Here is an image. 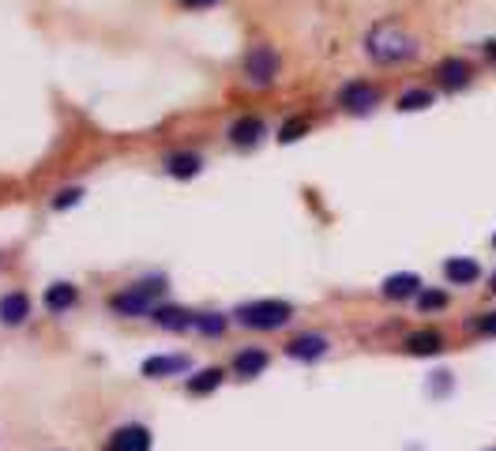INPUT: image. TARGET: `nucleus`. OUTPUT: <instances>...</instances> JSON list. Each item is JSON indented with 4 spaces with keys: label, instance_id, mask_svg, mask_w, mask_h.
Masks as SVG:
<instances>
[{
    "label": "nucleus",
    "instance_id": "1",
    "mask_svg": "<svg viewBox=\"0 0 496 451\" xmlns=\"http://www.w3.org/2000/svg\"><path fill=\"white\" fill-rule=\"evenodd\" d=\"M365 53H369L373 60L380 64H399V60H410V57H418V41L402 34L399 27H373L369 38H365Z\"/></svg>",
    "mask_w": 496,
    "mask_h": 451
},
{
    "label": "nucleus",
    "instance_id": "2",
    "mask_svg": "<svg viewBox=\"0 0 496 451\" xmlns=\"http://www.w3.org/2000/svg\"><path fill=\"white\" fill-rule=\"evenodd\" d=\"M237 324L241 328H252V331H275V328H286L293 320V305L290 301H275V297H264V301H248L233 312Z\"/></svg>",
    "mask_w": 496,
    "mask_h": 451
},
{
    "label": "nucleus",
    "instance_id": "3",
    "mask_svg": "<svg viewBox=\"0 0 496 451\" xmlns=\"http://www.w3.org/2000/svg\"><path fill=\"white\" fill-rule=\"evenodd\" d=\"M166 290V278H143L140 286L124 290V293H113L110 297V309L117 316H147L150 312V297Z\"/></svg>",
    "mask_w": 496,
    "mask_h": 451
},
{
    "label": "nucleus",
    "instance_id": "4",
    "mask_svg": "<svg viewBox=\"0 0 496 451\" xmlns=\"http://www.w3.org/2000/svg\"><path fill=\"white\" fill-rule=\"evenodd\" d=\"M245 76L256 83V87H267L278 76V53L271 46H252L245 57Z\"/></svg>",
    "mask_w": 496,
    "mask_h": 451
},
{
    "label": "nucleus",
    "instance_id": "5",
    "mask_svg": "<svg viewBox=\"0 0 496 451\" xmlns=\"http://www.w3.org/2000/svg\"><path fill=\"white\" fill-rule=\"evenodd\" d=\"M338 102L347 105L350 113H369L373 105L380 102V91L373 87V83H347V87H342V95H338Z\"/></svg>",
    "mask_w": 496,
    "mask_h": 451
},
{
    "label": "nucleus",
    "instance_id": "6",
    "mask_svg": "<svg viewBox=\"0 0 496 451\" xmlns=\"http://www.w3.org/2000/svg\"><path fill=\"white\" fill-rule=\"evenodd\" d=\"M380 293H383L387 301H410V297H418V293H421V278H418L414 271L387 275V278H383V286H380Z\"/></svg>",
    "mask_w": 496,
    "mask_h": 451
},
{
    "label": "nucleus",
    "instance_id": "7",
    "mask_svg": "<svg viewBox=\"0 0 496 451\" xmlns=\"http://www.w3.org/2000/svg\"><path fill=\"white\" fill-rule=\"evenodd\" d=\"M328 335H316V331H309V335H297V338H290V347H286V354L293 357V361H320L323 354H328Z\"/></svg>",
    "mask_w": 496,
    "mask_h": 451
},
{
    "label": "nucleus",
    "instance_id": "8",
    "mask_svg": "<svg viewBox=\"0 0 496 451\" xmlns=\"http://www.w3.org/2000/svg\"><path fill=\"white\" fill-rule=\"evenodd\" d=\"M105 451H150V433L143 425H121L105 444Z\"/></svg>",
    "mask_w": 496,
    "mask_h": 451
},
{
    "label": "nucleus",
    "instance_id": "9",
    "mask_svg": "<svg viewBox=\"0 0 496 451\" xmlns=\"http://www.w3.org/2000/svg\"><path fill=\"white\" fill-rule=\"evenodd\" d=\"M406 354H414V357H437V354H444V335H440L437 328L410 331V335H406Z\"/></svg>",
    "mask_w": 496,
    "mask_h": 451
},
{
    "label": "nucleus",
    "instance_id": "10",
    "mask_svg": "<svg viewBox=\"0 0 496 451\" xmlns=\"http://www.w3.org/2000/svg\"><path fill=\"white\" fill-rule=\"evenodd\" d=\"M444 278L451 286H470L482 278V267H478V260H470V256H451L444 264Z\"/></svg>",
    "mask_w": 496,
    "mask_h": 451
},
{
    "label": "nucleus",
    "instance_id": "11",
    "mask_svg": "<svg viewBox=\"0 0 496 451\" xmlns=\"http://www.w3.org/2000/svg\"><path fill=\"white\" fill-rule=\"evenodd\" d=\"M27 316H31V301H27V293H5V297H0V324L19 328Z\"/></svg>",
    "mask_w": 496,
    "mask_h": 451
},
{
    "label": "nucleus",
    "instance_id": "12",
    "mask_svg": "<svg viewBox=\"0 0 496 451\" xmlns=\"http://www.w3.org/2000/svg\"><path fill=\"white\" fill-rule=\"evenodd\" d=\"M437 76H440V83H444L447 91H459V87H466V83H470V64L463 57H447V60H440Z\"/></svg>",
    "mask_w": 496,
    "mask_h": 451
},
{
    "label": "nucleus",
    "instance_id": "13",
    "mask_svg": "<svg viewBox=\"0 0 496 451\" xmlns=\"http://www.w3.org/2000/svg\"><path fill=\"white\" fill-rule=\"evenodd\" d=\"M260 136H264V121H260V117H252V113L230 124V140H233L237 147H252V143H260Z\"/></svg>",
    "mask_w": 496,
    "mask_h": 451
},
{
    "label": "nucleus",
    "instance_id": "14",
    "mask_svg": "<svg viewBox=\"0 0 496 451\" xmlns=\"http://www.w3.org/2000/svg\"><path fill=\"white\" fill-rule=\"evenodd\" d=\"M200 166H203V158H200V155H192V150H177V155H169V158H166L169 177H177V181L196 177V174H200Z\"/></svg>",
    "mask_w": 496,
    "mask_h": 451
},
{
    "label": "nucleus",
    "instance_id": "15",
    "mask_svg": "<svg viewBox=\"0 0 496 451\" xmlns=\"http://www.w3.org/2000/svg\"><path fill=\"white\" fill-rule=\"evenodd\" d=\"M267 354L264 350H241V354H237L233 357V373L237 376H241V380H252V376H260L264 369H267Z\"/></svg>",
    "mask_w": 496,
    "mask_h": 451
},
{
    "label": "nucleus",
    "instance_id": "16",
    "mask_svg": "<svg viewBox=\"0 0 496 451\" xmlns=\"http://www.w3.org/2000/svg\"><path fill=\"white\" fill-rule=\"evenodd\" d=\"M188 369V357L185 354H169V357H147L143 361V376H174Z\"/></svg>",
    "mask_w": 496,
    "mask_h": 451
},
{
    "label": "nucleus",
    "instance_id": "17",
    "mask_svg": "<svg viewBox=\"0 0 496 451\" xmlns=\"http://www.w3.org/2000/svg\"><path fill=\"white\" fill-rule=\"evenodd\" d=\"M155 324L166 328V331H188L196 328V312H185V309H155Z\"/></svg>",
    "mask_w": 496,
    "mask_h": 451
},
{
    "label": "nucleus",
    "instance_id": "18",
    "mask_svg": "<svg viewBox=\"0 0 496 451\" xmlns=\"http://www.w3.org/2000/svg\"><path fill=\"white\" fill-rule=\"evenodd\" d=\"M76 301H79V293H76L72 283H57V286L46 290V309H50V312H68Z\"/></svg>",
    "mask_w": 496,
    "mask_h": 451
},
{
    "label": "nucleus",
    "instance_id": "19",
    "mask_svg": "<svg viewBox=\"0 0 496 451\" xmlns=\"http://www.w3.org/2000/svg\"><path fill=\"white\" fill-rule=\"evenodd\" d=\"M219 383H222V369H200L196 376L188 380V392L192 395H211Z\"/></svg>",
    "mask_w": 496,
    "mask_h": 451
},
{
    "label": "nucleus",
    "instance_id": "20",
    "mask_svg": "<svg viewBox=\"0 0 496 451\" xmlns=\"http://www.w3.org/2000/svg\"><path fill=\"white\" fill-rule=\"evenodd\" d=\"M437 98H433V91H425V87H418V91H406V95H399V110L402 113H418V110H425V105H433Z\"/></svg>",
    "mask_w": 496,
    "mask_h": 451
},
{
    "label": "nucleus",
    "instance_id": "21",
    "mask_svg": "<svg viewBox=\"0 0 496 451\" xmlns=\"http://www.w3.org/2000/svg\"><path fill=\"white\" fill-rule=\"evenodd\" d=\"M196 331L200 335H222L226 331V316H219V312H196Z\"/></svg>",
    "mask_w": 496,
    "mask_h": 451
},
{
    "label": "nucleus",
    "instance_id": "22",
    "mask_svg": "<svg viewBox=\"0 0 496 451\" xmlns=\"http://www.w3.org/2000/svg\"><path fill=\"white\" fill-rule=\"evenodd\" d=\"M305 132H309V121H305V117H290V121L283 124V132H278V140H283V143H297Z\"/></svg>",
    "mask_w": 496,
    "mask_h": 451
},
{
    "label": "nucleus",
    "instance_id": "23",
    "mask_svg": "<svg viewBox=\"0 0 496 451\" xmlns=\"http://www.w3.org/2000/svg\"><path fill=\"white\" fill-rule=\"evenodd\" d=\"M447 305V293L444 290H421L418 293V309L421 312H433V309H444Z\"/></svg>",
    "mask_w": 496,
    "mask_h": 451
},
{
    "label": "nucleus",
    "instance_id": "24",
    "mask_svg": "<svg viewBox=\"0 0 496 451\" xmlns=\"http://www.w3.org/2000/svg\"><path fill=\"white\" fill-rule=\"evenodd\" d=\"M473 331L485 335V338H496V309H492V312H482L478 320H473Z\"/></svg>",
    "mask_w": 496,
    "mask_h": 451
},
{
    "label": "nucleus",
    "instance_id": "25",
    "mask_svg": "<svg viewBox=\"0 0 496 451\" xmlns=\"http://www.w3.org/2000/svg\"><path fill=\"white\" fill-rule=\"evenodd\" d=\"M79 200H83V188H64V192H57L53 207H57V211H64V207H76Z\"/></svg>",
    "mask_w": 496,
    "mask_h": 451
},
{
    "label": "nucleus",
    "instance_id": "26",
    "mask_svg": "<svg viewBox=\"0 0 496 451\" xmlns=\"http://www.w3.org/2000/svg\"><path fill=\"white\" fill-rule=\"evenodd\" d=\"M185 8H211V5H219V0H181Z\"/></svg>",
    "mask_w": 496,
    "mask_h": 451
},
{
    "label": "nucleus",
    "instance_id": "27",
    "mask_svg": "<svg viewBox=\"0 0 496 451\" xmlns=\"http://www.w3.org/2000/svg\"><path fill=\"white\" fill-rule=\"evenodd\" d=\"M485 50H489V57L496 60V41H489V46H485Z\"/></svg>",
    "mask_w": 496,
    "mask_h": 451
},
{
    "label": "nucleus",
    "instance_id": "28",
    "mask_svg": "<svg viewBox=\"0 0 496 451\" xmlns=\"http://www.w3.org/2000/svg\"><path fill=\"white\" fill-rule=\"evenodd\" d=\"M489 290H492V293H496V275H492V278H489Z\"/></svg>",
    "mask_w": 496,
    "mask_h": 451
},
{
    "label": "nucleus",
    "instance_id": "29",
    "mask_svg": "<svg viewBox=\"0 0 496 451\" xmlns=\"http://www.w3.org/2000/svg\"><path fill=\"white\" fill-rule=\"evenodd\" d=\"M492 248H496V233H492Z\"/></svg>",
    "mask_w": 496,
    "mask_h": 451
},
{
    "label": "nucleus",
    "instance_id": "30",
    "mask_svg": "<svg viewBox=\"0 0 496 451\" xmlns=\"http://www.w3.org/2000/svg\"><path fill=\"white\" fill-rule=\"evenodd\" d=\"M485 451H496V447H485Z\"/></svg>",
    "mask_w": 496,
    "mask_h": 451
}]
</instances>
